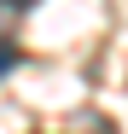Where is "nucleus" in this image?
I'll return each instance as SVG.
<instances>
[{"mask_svg":"<svg viewBox=\"0 0 128 134\" xmlns=\"http://www.w3.org/2000/svg\"><path fill=\"white\" fill-rule=\"evenodd\" d=\"M24 6H29V0H0V41H12V29H18V18H24Z\"/></svg>","mask_w":128,"mask_h":134,"instance_id":"f257e3e1","label":"nucleus"},{"mask_svg":"<svg viewBox=\"0 0 128 134\" xmlns=\"http://www.w3.org/2000/svg\"><path fill=\"white\" fill-rule=\"evenodd\" d=\"M12 64H18V53H12V41H0V76H6Z\"/></svg>","mask_w":128,"mask_h":134,"instance_id":"f03ea898","label":"nucleus"}]
</instances>
